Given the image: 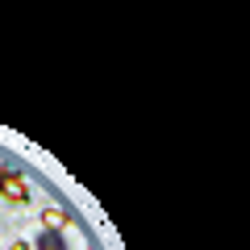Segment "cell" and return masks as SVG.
Instances as JSON below:
<instances>
[{"mask_svg":"<svg viewBox=\"0 0 250 250\" xmlns=\"http://www.w3.org/2000/svg\"><path fill=\"white\" fill-rule=\"evenodd\" d=\"M0 196L13 200V205H25L29 200V184L21 175H13V171H0Z\"/></svg>","mask_w":250,"mask_h":250,"instance_id":"cell-1","label":"cell"},{"mask_svg":"<svg viewBox=\"0 0 250 250\" xmlns=\"http://www.w3.org/2000/svg\"><path fill=\"white\" fill-rule=\"evenodd\" d=\"M42 225H46V229H54V233H62L67 225H71V213H67V208H46Z\"/></svg>","mask_w":250,"mask_h":250,"instance_id":"cell-2","label":"cell"},{"mask_svg":"<svg viewBox=\"0 0 250 250\" xmlns=\"http://www.w3.org/2000/svg\"><path fill=\"white\" fill-rule=\"evenodd\" d=\"M38 250H67V238H62V233H54V229H42Z\"/></svg>","mask_w":250,"mask_h":250,"instance_id":"cell-3","label":"cell"},{"mask_svg":"<svg viewBox=\"0 0 250 250\" xmlns=\"http://www.w3.org/2000/svg\"><path fill=\"white\" fill-rule=\"evenodd\" d=\"M9 250H29V242H9Z\"/></svg>","mask_w":250,"mask_h":250,"instance_id":"cell-4","label":"cell"}]
</instances>
